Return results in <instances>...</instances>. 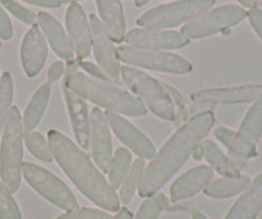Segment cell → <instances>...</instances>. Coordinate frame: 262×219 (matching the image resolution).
<instances>
[{"mask_svg":"<svg viewBox=\"0 0 262 219\" xmlns=\"http://www.w3.org/2000/svg\"><path fill=\"white\" fill-rule=\"evenodd\" d=\"M121 77L126 86L134 92L138 99L143 100L155 115L165 120H175L176 107L162 82L138 68L123 65L121 67Z\"/></svg>","mask_w":262,"mask_h":219,"instance_id":"6","label":"cell"},{"mask_svg":"<svg viewBox=\"0 0 262 219\" xmlns=\"http://www.w3.org/2000/svg\"><path fill=\"white\" fill-rule=\"evenodd\" d=\"M248 19L251 23L252 29L254 30L259 39L262 40V9L261 8H253L248 12Z\"/></svg>","mask_w":262,"mask_h":219,"instance_id":"38","label":"cell"},{"mask_svg":"<svg viewBox=\"0 0 262 219\" xmlns=\"http://www.w3.org/2000/svg\"><path fill=\"white\" fill-rule=\"evenodd\" d=\"M26 3L34 4V6L44 7V8H59L60 0H24Z\"/></svg>","mask_w":262,"mask_h":219,"instance_id":"41","label":"cell"},{"mask_svg":"<svg viewBox=\"0 0 262 219\" xmlns=\"http://www.w3.org/2000/svg\"><path fill=\"white\" fill-rule=\"evenodd\" d=\"M57 219H112L110 213L100 209L93 208H77L75 210L66 211L64 214L58 216Z\"/></svg>","mask_w":262,"mask_h":219,"instance_id":"33","label":"cell"},{"mask_svg":"<svg viewBox=\"0 0 262 219\" xmlns=\"http://www.w3.org/2000/svg\"><path fill=\"white\" fill-rule=\"evenodd\" d=\"M165 206L166 196L162 192L155 193L140 205L134 219H158Z\"/></svg>","mask_w":262,"mask_h":219,"instance_id":"30","label":"cell"},{"mask_svg":"<svg viewBox=\"0 0 262 219\" xmlns=\"http://www.w3.org/2000/svg\"><path fill=\"white\" fill-rule=\"evenodd\" d=\"M14 95V85L12 75L9 72H4L0 79V136L3 133L9 110L12 108Z\"/></svg>","mask_w":262,"mask_h":219,"instance_id":"27","label":"cell"},{"mask_svg":"<svg viewBox=\"0 0 262 219\" xmlns=\"http://www.w3.org/2000/svg\"><path fill=\"white\" fill-rule=\"evenodd\" d=\"M162 85H163V87L166 89V91L168 92V95H170L171 99H172L175 107L178 108V112H176V114L180 112H183V110L186 108V100H185V98H184L183 92H180L175 86L167 84V82H162Z\"/></svg>","mask_w":262,"mask_h":219,"instance_id":"36","label":"cell"},{"mask_svg":"<svg viewBox=\"0 0 262 219\" xmlns=\"http://www.w3.org/2000/svg\"><path fill=\"white\" fill-rule=\"evenodd\" d=\"M215 120L213 110H205L180 126L145 168L138 188L142 198L157 193L171 180L208 135Z\"/></svg>","mask_w":262,"mask_h":219,"instance_id":"1","label":"cell"},{"mask_svg":"<svg viewBox=\"0 0 262 219\" xmlns=\"http://www.w3.org/2000/svg\"><path fill=\"white\" fill-rule=\"evenodd\" d=\"M64 72H66L64 63H63L62 60H55V62L50 65L49 69H48V76H47L48 82H49V84H54V82H57L58 80L64 75Z\"/></svg>","mask_w":262,"mask_h":219,"instance_id":"39","label":"cell"},{"mask_svg":"<svg viewBox=\"0 0 262 219\" xmlns=\"http://www.w3.org/2000/svg\"><path fill=\"white\" fill-rule=\"evenodd\" d=\"M118 60L125 64L158 70V72L172 73V75H186L191 72L193 65L184 57L162 50L140 49V47L122 45L116 49Z\"/></svg>","mask_w":262,"mask_h":219,"instance_id":"8","label":"cell"},{"mask_svg":"<svg viewBox=\"0 0 262 219\" xmlns=\"http://www.w3.org/2000/svg\"><path fill=\"white\" fill-rule=\"evenodd\" d=\"M0 49H2V42H0Z\"/></svg>","mask_w":262,"mask_h":219,"instance_id":"49","label":"cell"},{"mask_svg":"<svg viewBox=\"0 0 262 219\" xmlns=\"http://www.w3.org/2000/svg\"><path fill=\"white\" fill-rule=\"evenodd\" d=\"M63 94H64L66 105L69 110L70 119L72 123L75 138L80 148L84 150L90 148V117L88 105L81 96L67 89L63 85Z\"/></svg>","mask_w":262,"mask_h":219,"instance_id":"18","label":"cell"},{"mask_svg":"<svg viewBox=\"0 0 262 219\" xmlns=\"http://www.w3.org/2000/svg\"><path fill=\"white\" fill-rule=\"evenodd\" d=\"M216 0H178L149 9L137 19L142 29L165 30L188 23L215 6Z\"/></svg>","mask_w":262,"mask_h":219,"instance_id":"7","label":"cell"},{"mask_svg":"<svg viewBox=\"0 0 262 219\" xmlns=\"http://www.w3.org/2000/svg\"><path fill=\"white\" fill-rule=\"evenodd\" d=\"M191 219H208V218L205 215V214L201 213V211H194V213L191 214Z\"/></svg>","mask_w":262,"mask_h":219,"instance_id":"45","label":"cell"},{"mask_svg":"<svg viewBox=\"0 0 262 219\" xmlns=\"http://www.w3.org/2000/svg\"><path fill=\"white\" fill-rule=\"evenodd\" d=\"M0 219H22L21 209L3 181H0Z\"/></svg>","mask_w":262,"mask_h":219,"instance_id":"31","label":"cell"},{"mask_svg":"<svg viewBox=\"0 0 262 219\" xmlns=\"http://www.w3.org/2000/svg\"><path fill=\"white\" fill-rule=\"evenodd\" d=\"M211 108H212L211 105L201 104V103H193L190 107H186L183 112L176 114V118L175 120H173V123H175V126L183 125V122L184 123L188 122V120L190 119V118H193L194 115L200 114V113L205 112V110H212Z\"/></svg>","mask_w":262,"mask_h":219,"instance_id":"34","label":"cell"},{"mask_svg":"<svg viewBox=\"0 0 262 219\" xmlns=\"http://www.w3.org/2000/svg\"><path fill=\"white\" fill-rule=\"evenodd\" d=\"M48 45L41 30L35 25L24 36L21 44V63L27 77H35L44 67Z\"/></svg>","mask_w":262,"mask_h":219,"instance_id":"17","label":"cell"},{"mask_svg":"<svg viewBox=\"0 0 262 219\" xmlns=\"http://www.w3.org/2000/svg\"><path fill=\"white\" fill-rule=\"evenodd\" d=\"M251 182V178L244 175H239L236 177H221L211 181L203 192L206 196L212 199L233 198L243 192Z\"/></svg>","mask_w":262,"mask_h":219,"instance_id":"24","label":"cell"},{"mask_svg":"<svg viewBox=\"0 0 262 219\" xmlns=\"http://www.w3.org/2000/svg\"><path fill=\"white\" fill-rule=\"evenodd\" d=\"M213 178V169L210 165H198L186 171L170 187L172 201L185 200L205 190Z\"/></svg>","mask_w":262,"mask_h":219,"instance_id":"19","label":"cell"},{"mask_svg":"<svg viewBox=\"0 0 262 219\" xmlns=\"http://www.w3.org/2000/svg\"><path fill=\"white\" fill-rule=\"evenodd\" d=\"M90 31H92V47L98 64L105 72L111 81L115 85H120L121 67L118 63L117 53L112 39L102 21L95 14H90Z\"/></svg>","mask_w":262,"mask_h":219,"instance_id":"11","label":"cell"},{"mask_svg":"<svg viewBox=\"0 0 262 219\" xmlns=\"http://www.w3.org/2000/svg\"><path fill=\"white\" fill-rule=\"evenodd\" d=\"M66 27L77 59H84L92 50V31L86 13L80 4H70L66 11Z\"/></svg>","mask_w":262,"mask_h":219,"instance_id":"16","label":"cell"},{"mask_svg":"<svg viewBox=\"0 0 262 219\" xmlns=\"http://www.w3.org/2000/svg\"><path fill=\"white\" fill-rule=\"evenodd\" d=\"M262 211V173L242 192L224 219H256Z\"/></svg>","mask_w":262,"mask_h":219,"instance_id":"21","label":"cell"},{"mask_svg":"<svg viewBox=\"0 0 262 219\" xmlns=\"http://www.w3.org/2000/svg\"><path fill=\"white\" fill-rule=\"evenodd\" d=\"M213 135H215V137L217 138L221 143H224L226 148H229L231 141H233L235 132H234L233 130H230V128L224 127V126H217V127L215 128V131H213Z\"/></svg>","mask_w":262,"mask_h":219,"instance_id":"40","label":"cell"},{"mask_svg":"<svg viewBox=\"0 0 262 219\" xmlns=\"http://www.w3.org/2000/svg\"><path fill=\"white\" fill-rule=\"evenodd\" d=\"M63 85L76 92L82 99L89 100L111 112L121 113L128 117H143L148 112L142 100L126 90L115 86L113 84L98 81L82 72L67 75Z\"/></svg>","mask_w":262,"mask_h":219,"instance_id":"3","label":"cell"},{"mask_svg":"<svg viewBox=\"0 0 262 219\" xmlns=\"http://www.w3.org/2000/svg\"><path fill=\"white\" fill-rule=\"evenodd\" d=\"M191 155H193V158L195 160H202L203 158H205V154H203L202 145H201V143L198 146H196L195 149L193 150V154H191Z\"/></svg>","mask_w":262,"mask_h":219,"instance_id":"43","label":"cell"},{"mask_svg":"<svg viewBox=\"0 0 262 219\" xmlns=\"http://www.w3.org/2000/svg\"><path fill=\"white\" fill-rule=\"evenodd\" d=\"M0 4H3V7L7 11L11 12L17 19H19V21L24 22V23L35 26V23L37 22L36 14L32 11H30V9H27L26 7L17 3L16 0H0Z\"/></svg>","mask_w":262,"mask_h":219,"instance_id":"32","label":"cell"},{"mask_svg":"<svg viewBox=\"0 0 262 219\" xmlns=\"http://www.w3.org/2000/svg\"><path fill=\"white\" fill-rule=\"evenodd\" d=\"M48 143L53 158L85 198L107 211L120 210L116 190L74 141L59 131L49 130Z\"/></svg>","mask_w":262,"mask_h":219,"instance_id":"2","label":"cell"},{"mask_svg":"<svg viewBox=\"0 0 262 219\" xmlns=\"http://www.w3.org/2000/svg\"><path fill=\"white\" fill-rule=\"evenodd\" d=\"M130 46L149 50L181 49L190 42L181 32L167 30L133 29L126 34L125 40Z\"/></svg>","mask_w":262,"mask_h":219,"instance_id":"13","label":"cell"},{"mask_svg":"<svg viewBox=\"0 0 262 219\" xmlns=\"http://www.w3.org/2000/svg\"><path fill=\"white\" fill-rule=\"evenodd\" d=\"M262 136V96L252 104L244 115L233 141L228 148L226 177H236L248 160L257 155V143Z\"/></svg>","mask_w":262,"mask_h":219,"instance_id":"5","label":"cell"},{"mask_svg":"<svg viewBox=\"0 0 262 219\" xmlns=\"http://www.w3.org/2000/svg\"><path fill=\"white\" fill-rule=\"evenodd\" d=\"M50 92H52V84L47 82V84L41 85L36 90L34 96L31 98L24 113V118H22V125H24V130L26 132L32 131L40 123L45 110H47Z\"/></svg>","mask_w":262,"mask_h":219,"instance_id":"23","label":"cell"},{"mask_svg":"<svg viewBox=\"0 0 262 219\" xmlns=\"http://www.w3.org/2000/svg\"><path fill=\"white\" fill-rule=\"evenodd\" d=\"M80 67L85 70V72L89 73V76L93 77V79L98 80V81L102 82H108V84H113L110 80V77L105 75L104 70L99 67V65L94 64L92 62H85V60H80ZM115 85V84H113Z\"/></svg>","mask_w":262,"mask_h":219,"instance_id":"35","label":"cell"},{"mask_svg":"<svg viewBox=\"0 0 262 219\" xmlns=\"http://www.w3.org/2000/svg\"><path fill=\"white\" fill-rule=\"evenodd\" d=\"M262 96V84L243 85L235 87H215V89H201L190 95L193 103L213 105L246 104L256 102Z\"/></svg>","mask_w":262,"mask_h":219,"instance_id":"12","label":"cell"},{"mask_svg":"<svg viewBox=\"0 0 262 219\" xmlns=\"http://www.w3.org/2000/svg\"><path fill=\"white\" fill-rule=\"evenodd\" d=\"M257 219H262V211H261V213H259V215H258V218H257Z\"/></svg>","mask_w":262,"mask_h":219,"instance_id":"48","label":"cell"},{"mask_svg":"<svg viewBox=\"0 0 262 219\" xmlns=\"http://www.w3.org/2000/svg\"><path fill=\"white\" fill-rule=\"evenodd\" d=\"M145 171V163L144 159L142 158H138L134 160V163L131 164L130 171H128L127 176L123 180L122 185L120 187V201L122 204L130 203V200L134 196L135 191L139 188L140 181H142L143 175H144Z\"/></svg>","mask_w":262,"mask_h":219,"instance_id":"26","label":"cell"},{"mask_svg":"<svg viewBox=\"0 0 262 219\" xmlns=\"http://www.w3.org/2000/svg\"><path fill=\"white\" fill-rule=\"evenodd\" d=\"M22 176L40 196H42L53 205L66 211H71L79 208L76 196L70 190L69 186L60 178H58L54 173L34 163L27 162L22 165Z\"/></svg>","mask_w":262,"mask_h":219,"instance_id":"9","label":"cell"},{"mask_svg":"<svg viewBox=\"0 0 262 219\" xmlns=\"http://www.w3.org/2000/svg\"><path fill=\"white\" fill-rule=\"evenodd\" d=\"M12 36H13V25H12L8 14L0 6V39L11 40Z\"/></svg>","mask_w":262,"mask_h":219,"instance_id":"37","label":"cell"},{"mask_svg":"<svg viewBox=\"0 0 262 219\" xmlns=\"http://www.w3.org/2000/svg\"><path fill=\"white\" fill-rule=\"evenodd\" d=\"M24 125L18 108L12 107L0 145V177L12 193L21 186L24 165Z\"/></svg>","mask_w":262,"mask_h":219,"instance_id":"4","label":"cell"},{"mask_svg":"<svg viewBox=\"0 0 262 219\" xmlns=\"http://www.w3.org/2000/svg\"><path fill=\"white\" fill-rule=\"evenodd\" d=\"M105 118L118 140L122 141L142 159H153L156 155V146L142 131L138 130L133 123L128 122L118 113L107 110Z\"/></svg>","mask_w":262,"mask_h":219,"instance_id":"14","label":"cell"},{"mask_svg":"<svg viewBox=\"0 0 262 219\" xmlns=\"http://www.w3.org/2000/svg\"><path fill=\"white\" fill-rule=\"evenodd\" d=\"M37 25L58 57L67 62L75 59V50L70 41L69 35L66 34L62 25L52 14L47 13V12H40L37 14Z\"/></svg>","mask_w":262,"mask_h":219,"instance_id":"20","label":"cell"},{"mask_svg":"<svg viewBox=\"0 0 262 219\" xmlns=\"http://www.w3.org/2000/svg\"><path fill=\"white\" fill-rule=\"evenodd\" d=\"M201 145H202L203 154H205V158L210 167L213 171H216L219 175L226 177V172H228V158H226V155L221 152L220 148L212 140H203Z\"/></svg>","mask_w":262,"mask_h":219,"instance_id":"29","label":"cell"},{"mask_svg":"<svg viewBox=\"0 0 262 219\" xmlns=\"http://www.w3.org/2000/svg\"><path fill=\"white\" fill-rule=\"evenodd\" d=\"M90 143L97 167L103 173H108L112 162V137L105 113L100 108H94L90 114Z\"/></svg>","mask_w":262,"mask_h":219,"instance_id":"15","label":"cell"},{"mask_svg":"<svg viewBox=\"0 0 262 219\" xmlns=\"http://www.w3.org/2000/svg\"><path fill=\"white\" fill-rule=\"evenodd\" d=\"M112 219H133V214L127 208H121Z\"/></svg>","mask_w":262,"mask_h":219,"instance_id":"42","label":"cell"},{"mask_svg":"<svg viewBox=\"0 0 262 219\" xmlns=\"http://www.w3.org/2000/svg\"><path fill=\"white\" fill-rule=\"evenodd\" d=\"M149 2H150V0H134V3H135V6H137V7L145 6V4L149 3Z\"/></svg>","mask_w":262,"mask_h":219,"instance_id":"46","label":"cell"},{"mask_svg":"<svg viewBox=\"0 0 262 219\" xmlns=\"http://www.w3.org/2000/svg\"><path fill=\"white\" fill-rule=\"evenodd\" d=\"M239 4L249 9H253L257 7V0H236Z\"/></svg>","mask_w":262,"mask_h":219,"instance_id":"44","label":"cell"},{"mask_svg":"<svg viewBox=\"0 0 262 219\" xmlns=\"http://www.w3.org/2000/svg\"><path fill=\"white\" fill-rule=\"evenodd\" d=\"M131 153L125 148H118L113 154L110 169H108V182L115 190H118L122 185L123 180L127 176L131 167Z\"/></svg>","mask_w":262,"mask_h":219,"instance_id":"25","label":"cell"},{"mask_svg":"<svg viewBox=\"0 0 262 219\" xmlns=\"http://www.w3.org/2000/svg\"><path fill=\"white\" fill-rule=\"evenodd\" d=\"M77 2H81V0H60V3H64V4H72V3H77Z\"/></svg>","mask_w":262,"mask_h":219,"instance_id":"47","label":"cell"},{"mask_svg":"<svg viewBox=\"0 0 262 219\" xmlns=\"http://www.w3.org/2000/svg\"><path fill=\"white\" fill-rule=\"evenodd\" d=\"M100 21L115 42H122L126 36V21L121 0H95Z\"/></svg>","mask_w":262,"mask_h":219,"instance_id":"22","label":"cell"},{"mask_svg":"<svg viewBox=\"0 0 262 219\" xmlns=\"http://www.w3.org/2000/svg\"><path fill=\"white\" fill-rule=\"evenodd\" d=\"M248 16L244 8L236 4H228L207 11L181 27L180 32L190 39H202L219 34L241 23Z\"/></svg>","mask_w":262,"mask_h":219,"instance_id":"10","label":"cell"},{"mask_svg":"<svg viewBox=\"0 0 262 219\" xmlns=\"http://www.w3.org/2000/svg\"><path fill=\"white\" fill-rule=\"evenodd\" d=\"M25 143H26L29 152L41 162L50 163L54 159L52 152H50L49 143L40 132L30 131V132L25 133Z\"/></svg>","mask_w":262,"mask_h":219,"instance_id":"28","label":"cell"}]
</instances>
